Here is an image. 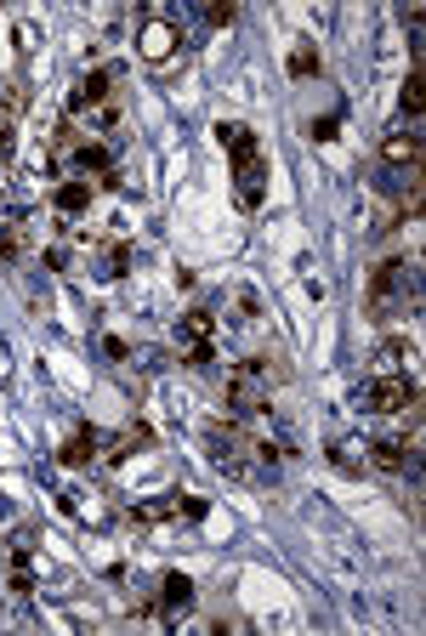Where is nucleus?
Wrapping results in <instances>:
<instances>
[{"label": "nucleus", "mask_w": 426, "mask_h": 636, "mask_svg": "<svg viewBox=\"0 0 426 636\" xmlns=\"http://www.w3.org/2000/svg\"><path fill=\"white\" fill-rule=\"evenodd\" d=\"M273 387H279V370H273L267 358H245V364H233V375H228L233 421H256V415L273 404Z\"/></svg>", "instance_id": "f257e3e1"}, {"label": "nucleus", "mask_w": 426, "mask_h": 636, "mask_svg": "<svg viewBox=\"0 0 426 636\" xmlns=\"http://www.w3.org/2000/svg\"><path fill=\"white\" fill-rule=\"evenodd\" d=\"M421 404V387H415V375L392 370V375H375L370 387L358 392V409H370V415H404V409Z\"/></svg>", "instance_id": "f03ea898"}, {"label": "nucleus", "mask_w": 426, "mask_h": 636, "mask_svg": "<svg viewBox=\"0 0 426 636\" xmlns=\"http://www.w3.org/2000/svg\"><path fill=\"white\" fill-rule=\"evenodd\" d=\"M415 301V267L409 262H387V267H375V279H370V307L381 318H392L398 307H409Z\"/></svg>", "instance_id": "7ed1b4c3"}, {"label": "nucleus", "mask_w": 426, "mask_h": 636, "mask_svg": "<svg viewBox=\"0 0 426 636\" xmlns=\"http://www.w3.org/2000/svg\"><path fill=\"white\" fill-rule=\"evenodd\" d=\"M177 347H182V364H188V370H211L216 364V318L205 313V307H194V313L177 324Z\"/></svg>", "instance_id": "20e7f679"}, {"label": "nucleus", "mask_w": 426, "mask_h": 636, "mask_svg": "<svg viewBox=\"0 0 426 636\" xmlns=\"http://www.w3.org/2000/svg\"><path fill=\"white\" fill-rule=\"evenodd\" d=\"M114 80H120L114 69L80 74V80H74V91H69V114H74V120H86V114H97L103 103H114Z\"/></svg>", "instance_id": "39448f33"}, {"label": "nucleus", "mask_w": 426, "mask_h": 636, "mask_svg": "<svg viewBox=\"0 0 426 636\" xmlns=\"http://www.w3.org/2000/svg\"><path fill=\"white\" fill-rule=\"evenodd\" d=\"M154 608H160L165 625H177V619L194 608V580H188V574H165V580H160V602H154Z\"/></svg>", "instance_id": "423d86ee"}, {"label": "nucleus", "mask_w": 426, "mask_h": 636, "mask_svg": "<svg viewBox=\"0 0 426 636\" xmlns=\"http://www.w3.org/2000/svg\"><path fill=\"white\" fill-rule=\"evenodd\" d=\"M262 194H267V165H262V154H256V159H239V171H233V199H239L245 211H256V205H262Z\"/></svg>", "instance_id": "0eeeda50"}, {"label": "nucleus", "mask_w": 426, "mask_h": 636, "mask_svg": "<svg viewBox=\"0 0 426 636\" xmlns=\"http://www.w3.org/2000/svg\"><path fill=\"white\" fill-rule=\"evenodd\" d=\"M137 46H142V57H148V63H165V57L177 52L182 40H177V29H171L165 18H148V23L137 29Z\"/></svg>", "instance_id": "6e6552de"}, {"label": "nucleus", "mask_w": 426, "mask_h": 636, "mask_svg": "<svg viewBox=\"0 0 426 636\" xmlns=\"http://www.w3.org/2000/svg\"><path fill=\"white\" fill-rule=\"evenodd\" d=\"M0 256H6V262H23V256H29V216L23 211L0 216Z\"/></svg>", "instance_id": "1a4fd4ad"}, {"label": "nucleus", "mask_w": 426, "mask_h": 636, "mask_svg": "<svg viewBox=\"0 0 426 636\" xmlns=\"http://www.w3.org/2000/svg\"><path fill=\"white\" fill-rule=\"evenodd\" d=\"M364 455H370L381 472H409V466H415V443H404V438H381V443H370Z\"/></svg>", "instance_id": "9d476101"}, {"label": "nucleus", "mask_w": 426, "mask_h": 636, "mask_svg": "<svg viewBox=\"0 0 426 636\" xmlns=\"http://www.w3.org/2000/svg\"><path fill=\"white\" fill-rule=\"evenodd\" d=\"M18 114H23V91H18V80H0V154H12V131H18Z\"/></svg>", "instance_id": "9b49d317"}, {"label": "nucleus", "mask_w": 426, "mask_h": 636, "mask_svg": "<svg viewBox=\"0 0 426 636\" xmlns=\"http://www.w3.org/2000/svg\"><path fill=\"white\" fill-rule=\"evenodd\" d=\"M381 165H392V171H415V165H421V137H415V131H398V137H387L381 142Z\"/></svg>", "instance_id": "f8f14e48"}, {"label": "nucleus", "mask_w": 426, "mask_h": 636, "mask_svg": "<svg viewBox=\"0 0 426 636\" xmlns=\"http://www.w3.org/2000/svg\"><path fill=\"white\" fill-rule=\"evenodd\" d=\"M131 262H137V250L125 245V239H108L103 256H97V279H125V273H131Z\"/></svg>", "instance_id": "ddd939ff"}, {"label": "nucleus", "mask_w": 426, "mask_h": 636, "mask_svg": "<svg viewBox=\"0 0 426 636\" xmlns=\"http://www.w3.org/2000/svg\"><path fill=\"white\" fill-rule=\"evenodd\" d=\"M103 455V438H97V432H91V426H80V432H74L69 443H63V466H91V460Z\"/></svg>", "instance_id": "4468645a"}, {"label": "nucleus", "mask_w": 426, "mask_h": 636, "mask_svg": "<svg viewBox=\"0 0 426 636\" xmlns=\"http://www.w3.org/2000/svg\"><path fill=\"white\" fill-rule=\"evenodd\" d=\"M57 211H63V216H86L91 211V182H80V177H63V182H57Z\"/></svg>", "instance_id": "2eb2a0df"}, {"label": "nucleus", "mask_w": 426, "mask_h": 636, "mask_svg": "<svg viewBox=\"0 0 426 636\" xmlns=\"http://www.w3.org/2000/svg\"><path fill=\"white\" fill-rule=\"evenodd\" d=\"M216 137H222V148L233 154V165H239V159H256V131H250V125L233 120V125H222Z\"/></svg>", "instance_id": "dca6fc26"}, {"label": "nucleus", "mask_w": 426, "mask_h": 636, "mask_svg": "<svg viewBox=\"0 0 426 636\" xmlns=\"http://www.w3.org/2000/svg\"><path fill=\"white\" fill-rule=\"evenodd\" d=\"M131 523H142V529H148V523H165V517H177V495H160V500H142V506H131Z\"/></svg>", "instance_id": "f3484780"}, {"label": "nucleus", "mask_w": 426, "mask_h": 636, "mask_svg": "<svg viewBox=\"0 0 426 636\" xmlns=\"http://www.w3.org/2000/svg\"><path fill=\"white\" fill-rule=\"evenodd\" d=\"M12 591H23V597L35 591V557H29V540L12 546Z\"/></svg>", "instance_id": "a211bd4d"}, {"label": "nucleus", "mask_w": 426, "mask_h": 636, "mask_svg": "<svg viewBox=\"0 0 426 636\" xmlns=\"http://www.w3.org/2000/svg\"><path fill=\"white\" fill-rule=\"evenodd\" d=\"M409 358H415L409 341H387V347H375V375H392L398 364H409Z\"/></svg>", "instance_id": "6ab92c4d"}, {"label": "nucleus", "mask_w": 426, "mask_h": 636, "mask_svg": "<svg viewBox=\"0 0 426 636\" xmlns=\"http://www.w3.org/2000/svg\"><path fill=\"white\" fill-rule=\"evenodd\" d=\"M142 443H148V426H125L120 438L108 443V460H131L142 449Z\"/></svg>", "instance_id": "aec40b11"}, {"label": "nucleus", "mask_w": 426, "mask_h": 636, "mask_svg": "<svg viewBox=\"0 0 426 636\" xmlns=\"http://www.w3.org/2000/svg\"><path fill=\"white\" fill-rule=\"evenodd\" d=\"M421 86H426V74H421V63H415V69H409V80H404V114H409V120L421 114Z\"/></svg>", "instance_id": "412c9836"}, {"label": "nucleus", "mask_w": 426, "mask_h": 636, "mask_svg": "<svg viewBox=\"0 0 426 636\" xmlns=\"http://www.w3.org/2000/svg\"><path fill=\"white\" fill-rule=\"evenodd\" d=\"M290 74H296V80H302V74H319V52H313V46H296V52H290Z\"/></svg>", "instance_id": "4be33fe9"}, {"label": "nucleus", "mask_w": 426, "mask_h": 636, "mask_svg": "<svg viewBox=\"0 0 426 636\" xmlns=\"http://www.w3.org/2000/svg\"><path fill=\"white\" fill-rule=\"evenodd\" d=\"M233 18H239V6H233V0H228V6H205V23H216V29H228Z\"/></svg>", "instance_id": "5701e85b"}, {"label": "nucleus", "mask_w": 426, "mask_h": 636, "mask_svg": "<svg viewBox=\"0 0 426 636\" xmlns=\"http://www.w3.org/2000/svg\"><path fill=\"white\" fill-rule=\"evenodd\" d=\"M336 466H341V472H358L364 460H358V449H353V443H336Z\"/></svg>", "instance_id": "b1692460"}, {"label": "nucleus", "mask_w": 426, "mask_h": 636, "mask_svg": "<svg viewBox=\"0 0 426 636\" xmlns=\"http://www.w3.org/2000/svg\"><path fill=\"white\" fill-rule=\"evenodd\" d=\"M103 358H114V364H125V358H131V347H125L120 336H103Z\"/></svg>", "instance_id": "393cba45"}, {"label": "nucleus", "mask_w": 426, "mask_h": 636, "mask_svg": "<svg viewBox=\"0 0 426 636\" xmlns=\"http://www.w3.org/2000/svg\"><path fill=\"white\" fill-rule=\"evenodd\" d=\"M336 125H341V114H324V120H313V137L330 142V137H336Z\"/></svg>", "instance_id": "a878e982"}]
</instances>
